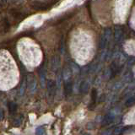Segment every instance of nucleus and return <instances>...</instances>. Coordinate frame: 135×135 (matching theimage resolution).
Instances as JSON below:
<instances>
[{
	"label": "nucleus",
	"mask_w": 135,
	"mask_h": 135,
	"mask_svg": "<svg viewBox=\"0 0 135 135\" xmlns=\"http://www.w3.org/2000/svg\"><path fill=\"white\" fill-rule=\"evenodd\" d=\"M56 82L52 79H48L46 81V89H47V99L52 101L56 94Z\"/></svg>",
	"instance_id": "f257e3e1"
},
{
	"label": "nucleus",
	"mask_w": 135,
	"mask_h": 135,
	"mask_svg": "<svg viewBox=\"0 0 135 135\" xmlns=\"http://www.w3.org/2000/svg\"><path fill=\"white\" fill-rule=\"evenodd\" d=\"M112 35V30L110 28H107L105 30L104 33L101 35L100 36V45H99V47L100 50H103L105 48V46H107L108 43V41H109V38Z\"/></svg>",
	"instance_id": "f03ea898"
},
{
	"label": "nucleus",
	"mask_w": 135,
	"mask_h": 135,
	"mask_svg": "<svg viewBox=\"0 0 135 135\" xmlns=\"http://www.w3.org/2000/svg\"><path fill=\"white\" fill-rule=\"evenodd\" d=\"M27 84L31 93H34L36 90V79L32 74H30L27 76Z\"/></svg>",
	"instance_id": "7ed1b4c3"
},
{
	"label": "nucleus",
	"mask_w": 135,
	"mask_h": 135,
	"mask_svg": "<svg viewBox=\"0 0 135 135\" xmlns=\"http://www.w3.org/2000/svg\"><path fill=\"white\" fill-rule=\"evenodd\" d=\"M131 128H132L131 126H115L113 127L112 135H121L129 130Z\"/></svg>",
	"instance_id": "20e7f679"
},
{
	"label": "nucleus",
	"mask_w": 135,
	"mask_h": 135,
	"mask_svg": "<svg viewBox=\"0 0 135 135\" xmlns=\"http://www.w3.org/2000/svg\"><path fill=\"white\" fill-rule=\"evenodd\" d=\"M50 65H51V69L56 72L59 69V67H60V58H59V57L53 56L52 59H51Z\"/></svg>",
	"instance_id": "39448f33"
},
{
	"label": "nucleus",
	"mask_w": 135,
	"mask_h": 135,
	"mask_svg": "<svg viewBox=\"0 0 135 135\" xmlns=\"http://www.w3.org/2000/svg\"><path fill=\"white\" fill-rule=\"evenodd\" d=\"M120 72V66L118 65L117 61H114L110 67V74H111V78L115 77V76Z\"/></svg>",
	"instance_id": "423d86ee"
},
{
	"label": "nucleus",
	"mask_w": 135,
	"mask_h": 135,
	"mask_svg": "<svg viewBox=\"0 0 135 135\" xmlns=\"http://www.w3.org/2000/svg\"><path fill=\"white\" fill-rule=\"evenodd\" d=\"M72 90H73V82L71 79L66 80L64 81V94L65 96L68 97L72 94Z\"/></svg>",
	"instance_id": "0eeeda50"
},
{
	"label": "nucleus",
	"mask_w": 135,
	"mask_h": 135,
	"mask_svg": "<svg viewBox=\"0 0 135 135\" xmlns=\"http://www.w3.org/2000/svg\"><path fill=\"white\" fill-rule=\"evenodd\" d=\"M114 121V116L112 113H107V115H105L101 120V124L103 126H107L112 124Z\"/></svg>",
	"instance_id": "6e6552de"
},
{
	"label": "nucleus",
	"mask_w": 135,
	"mask_h": 135,
	"mask_svg": "<svg viewBox=\"0 0 135 135\" xmlns=\"http://www.w3.org/2000/svg\"><path fill=\"white\" fill-rule=\"evenodd\" d=\"M96 100H97V90L96 89H93L91 92V101L90 105H89V109L90 110H93L95 107Z\"/></svg>",
	"instance_id": "1a4fd4ad"
},
{
	"label": "nucleus",
	"mask_w": 135,
	"mask_h": 135,
	"mask_svg": "<svg viewBox=\"0 0 135 135\" xmlns=\"http://www.w3.org/2000/svg\"><path fill=\"white\" fill-rule=\"evenodd\" d=\"M89 88H90V84L87 81V80H83L80 84L79 86V91L82 93V94H86L89 90Z\"/></svg>",
	"instance_id": "9d476101"
},
{
	"label": "nucleus",
	"mask_w": 135,
	"mask_h": 135,
	"mask_svg": "<svg viewBox=\"0 0 135 135\" xmlns=\"http://www.w3.org/2000/svg\"><path fill=\"white\" fill-rule=\"evenodd\" d=\"M46 66H42L40 70V77H41V84L42 87H45L46 85Z\"/></svg>",
	"instance_id": "9b49d317"
},
{
	"label": "nucleus",
	"mask_w": 135,
	"mask_h": 135,
	"mask_svg": "<svg viewBox=\"0 0 135 135\" xmlns=\"http://www.w3.org/2000/svg\"><path fill=\"white\" fill-rule=\"evenodd\" d=\"M62 79L64 81L66 80H69V79H71V76H72V72L69 68H65L64 69L62 70Z\"/></svg>",
	"instance_id": "f8f14e48"
},
{
	"label": "nucleus",
	"mask_w": 135,
	"mask_h": 135,
	"mask_svg": "<svg viewBox=\"0 0 135 135\" xmlns=\"http://www.w3.org/2000/svg\"><path fill=\"white\" fill-rule=\"evenodd\" d=\"M122 35H123V32H122V30L120 26H116L115 28V40L117 42L120 41L122 39Z\"/></svg>",
	"instance_id": "ddd939ff"
},
{
	"label": "nucleus",
	"mask_w": 135,
	"mask_h": 135,
	"mask_svg": "<svg viewBox=\"0 0 135 135\" xmlns=\"http://www.w3.org/2000/svg\"><path fill=\"white\" fill-rule=\"evenodd\" d=\"M69 69L71 70L72 73H74V74H78L80 73V68L77 63H75L74 62H71L69 65Z\"/></svg>",
	"instance_id": "4468645a"
},
{
	"label": "nucleus",
	"mask_w": 135,
	"mask_h": 135,
	"mask_svg": "<svg viewBox=\"0 0 135 135\" xmlns=\"http://www.w3.org/2000/svg\"><path fill=\"white\" fill-rule=\"evenodd\" d=\"M26 87H27V80H26V77H25L23 79V81L21 83V85L20 88V95L22 96L24 95L25 90H26Z\"/></svg>",
	"instance_id": "2eb2a0df"
},
{
	"label": "nucleus",
	"mask_w": 135,
	"mask_h": 135,
	"mask_svg": "<svg viewBox=\"0 0 135 135\" xmlns=\"http://www.w3.org/2000/svg\"><path fill=\"white\" fill-rule=\"evenodd\" d=\"M17 110V105L15 103V102H9V104H8V111H9V112L11 114L15 113L16 112Z\"/></svg>",
	"instance_id": "dca6fc26"
},
{
	"label": "nucleus",
	"mask_w": 135,
	"mask_h": 135,
	"mask_svg": "<svg viewBox=\"0 0 135 135\" xmlns=\"http://www.w3.org/2000/svg\"><path fill=\"white\" fill-rule=\"evenodd\" d=\"M134 102H135V97L133 95L129 97V98H128V100H127L125 102V105H126V107H132V105H134Z\"/></svg>",
	"instance_id": "f3484780"
},
{
	"label": "nucleus",
	"mask_w": 135,
	"mask_h": 135,
	"mask_svg": "<svg viewBox=\"0 0 135 135\" xmlns=\"http://www.w3.org/2000/svg\"><path fill=\"white\" fill-rule=\"evenodd\" d=\"M36 135H47L43 127H39L36 130Z\"/></svg>",
	"instance_id": "a211bd4d"
},
{
	"label": "nucleus",
	"mask_w": 135,
	"mask_h": 135,
	"mask_svg": "<svg viewBox=\"0 0 135 135\" xmlns=\"http://www.w3.org/2000/svg\"><path fill=\"white\" fill-rule=\"evenodd\" d=\"M33 8H36V9H46V7L45 4H43V3H36V4H34V6H33Z\"/></svg>",
	"instance_id": "6ab92c4d"
},
{
	"label": "nucleus",
	"mask_w": 135,
	"mask_h": 135,
	"mask_svg": "<svg viewBox=\"0 0 135 135\" xmlns=\"http://www.w3.org/2000/svg\"><path fill=\"white\" fill-rule=\"evenodd\" d=\"M22 123V117L21 116H19L18 117H16L15 119V122H14V125L15 127H19L20 126V124Z\"/></svg>",
	"instance_id": "aec40b11"
},
{
	"label": "nucleus",
	"mask_w": 135,
	"mask_h": 135,
	"mask_svg": "<svg viewBox=\"0 0 135 135\" xmlns=\"http://www.w3.org/2000/svg\"><path fill=\"white\" fill-rule=\"evenodd\" d=\"M112 131H113V127L110 128L107 130H105L102 133V135H112Z\"/></svg>",
	"instance_id": "412c9836"
},
{
	"label": "nucleus",
	"mask_w": 135,
	"mask_h": 135,
	"mask_svg": "<svg viewBox=\"0 0 135 135\" xmlns=\"http://www.w3.org/2000/svg\"><path fill=\"white\" fill-rule=\"evenodd\" d=\"M60 52L62 54L64 53V42H63V41H61V46H60Z\"/></svg>",
	"instance_id": "4be33fe9"
},
{
	"label": "nucleus",
	"mask_w": 135,
	"mask_h": 135,
	"mask_svg": "<svg viewBox=\"0 0 135 135\" xmlns=\"http://www.w3.org/2000/svg\"><path fill=\"white\" fill-rule=\"evenodd\" d=\"M3 117H4V113H3V110L0 109V121L3 120Z\"/></svg>",
	"instance_id": "5701e85b"
},
{
	"label": "nucleus",
	"mask_w": 135,
	"mask_h": 135,
	"mask_svg": "<svg viewBox=\"0 0 135 135\" xmlns=\"http://www.w3.org/2000/svg\"><path fill=\"white\" fill-rule=\"evenodd\" d=\"M12 1H20V0H12Z\"/></svg>",
	"instance_id": "b1692460"
},
{
	"label": "nucleus",
	"mask_w": 135,
	"mask_h": 135,
	"mask_svg": "<svg viewBox=\"0 0 135 135\" xmlns=\"http://www.w3.org/2000/svg\"><path fill=\"white\" fill-rule=\"evenodd\" d=\"M85 135H90V134H85Z\"/></svg>",
	"instance_id": "393cba45"
}]
</instances>
